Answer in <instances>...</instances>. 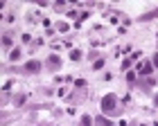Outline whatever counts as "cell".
<instances>
[{"mask_svg":"<svg viewBox=\"0 0 158 126\" xmlns=\"http://www.w3.org/2000/svg\"><path fill=\"white\" fill-rule=\"evenodd\" d=\"M25 70L34 74V72H39V70H41V63H39V61H27V63H25Z\"/></svg>","mask_w":158,"mask_h":126,"instance_id":"2","label":"cell"},{"mask_svg":"<svg viewBox=\"0 0 158 126\" xmlns=\"http://www.w3.org/2000/svg\"><path fill=\"white\" fill-rule=\"evenodd\" d=\"M70 59H73V61H79V59H81V52H79V50H73V54H70Z\"/></svg>","mask_w":158,"mask_h":126,"instance_id":"9","label":"cell"},{"mask_svg":"<svg viewBox=\"0 0 158 126\" xmlns=\"http://www.w3.org/2000/svg\"><path fill=\"white\" fill-rule=\"evenodd\" d=\"M156 106H158V95H156Z\"/></svg>","mask_w":158,"mask_h":126,"instance_id":"12","label":"cell"},{"mask_svg":"<svg viewBox=\"0 0 158 126\" xmlns=\"http://www.w3.org/2000/svg\"><path fill=\"white\" fill-rule=\"evenodd\" d=\"M75 86H77V88H84V86H86V81H84V79H77V81H75Z\"/></svg>","mask_w":158,"mask_h":126,"instance_id":"10","label":"cell"},{"mask_svg":"<svg viewBox=\"0 0 158 126\" xmlns=\"http://www.w3.org/2000/svg\"><path fill=\"white\" fill-rule=\"evenodd\" d=\"M115 106H118V97L115 95H106L102 99V110H104V113H113Z\"/></svg>","mask_w":158,"mask_h":126,"instance_id":"1","label":"cell"},{"mask_svg":"<svg viewBox=\"0 0 158 126\" xmlns=\"http://www.w3.org/2000/svg\"><path fill=\"white\" fill-rule=\"evenodd\" d=\"M152 65H154V68H158V52L154 54V61H152Z\"/></svg>","mask_w":158,"mask_h":126,"instance_id":"11","label":"cell"},{"mask_svg":"<svg viewBox=\"0 0 158 126\" xmlns=\"http://www.w3.org/2000/svg\"><path fill=\"white\" fill-rule=\"evenodd\" d=\"M93 68H95V70H102V68H104V59H97L95 63H93Z\"/></svg>","mask_w":158,"mask_h":126,"instance_id":"8","label":"cell"},{"mask_svg":"<svg viewBox=\"0 0 158 126\" xmlns=\"http://www.w3.org/2000/svg\"><path fill=\"white\" fill-rule=\"evenodd\" d=\"M9 59H11V61H18V59H20V50H18V47H14V50H11Z\"/></svg>","mask_w":158,"mask_h":126,"instance_id":"7","label":"cell"},{"mask_svg":"<svg viewBox=\"0 0 158 126\" xmlns=\"http://www.w3.org/2000/svg\"><path fill=\"white\" fill-rule=\"evenodd\" d=\"M95 126H113V122L106 117H95Z\"/></svg>","mask_w":158,"mask_h":126,"instance_id":"5","label":"cell"},{"mask_svg":"<svg viewBox=\"0 0 158 126\" xmlns=\"http://www.w3.org/2000/svg\"><path fill=\"white\" fill-rule=\"evenodd\" d=\"M45 65H48L50 70H59V65H61V59H59V57H50Z\"/></svg>","mask_w":158,"mask_h":126,"instance_id":"3","label":"cell"},{"mask_svg":"<svg viewBox=\"0 0 158 126\" xmlns=\"http://www.w3.org/2000/svg\"><path fill=\"white\" fill-rule=\"evenodd\" d=\"M152 70H154V65H152V63H142V65L138 68V72H140L142 77H147V74H152Z\"/></svg>","mask_w":158,"mask_h":126,"instance_id":"4","label":"cell"},{"mask_svg":"<svg viewBox=\"0 0 158 126\" xmlns=\"http://www.w3.org/2000/svg\"><path fill=\"white\" fill-rule=\"evenodd\" d=\"M93 124H95V120H93L90 115H84L81 117V126H93Z\"/></svg>","mask_w":158,"mask_h":126,"instance_id":"6","label":"cell"}]
</instances>
